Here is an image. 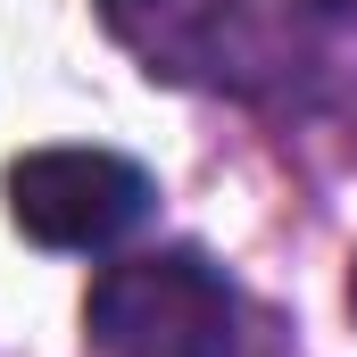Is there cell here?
Returning a JSON list of instances; mask_svg holds the SVG:
<instances>
[{
    "label": "cell",
    "instance_id": "cell-1",
    "mask_svg": "<svg viewBox=\"0 0 357 357\" xmlns=\"http://www.w3.org/2000/svg\"><path fill=\"white\" fill-rule=\"evenodd\" d=\"M84 333L100 357H233L241 291L208 250H133L91 282Z\"/></svg>",
    "mask_w": 357,
    "mask_h": 357
},
{
    "label": "cell",
    "instance_id": "cell-2",
    "mask_svg": "<svg viewBox=\"0 0 357 357\" xmlns=\"http://www.w3.org/2000/svg\"><path fill=\"white\" fill-rule=\"evenodd\" d=\"M100 25L183 91H258L274 67L266 17L250 0H100Z\"/></svg>",
    "mask_w": 357,
    "mask_h": 357
},
{
    "label": "cell",
    "instance_id": "cell-3",
    "mask_svg": "<svg viewBox=\"0 0 357 357\" xmlns=\"http://www.w3.org/2000/svg\"><path fill=\"white\" fill-rule=\"evenodd\" d=\"M158 183L116 150H25L8 167V225L42 250H116L142 233Z\"/></svg>",
    "mask_w": 357,
    "mask_h": 357
},
{
    "label": "cell",
    "instance_id": "cell-4",
    "mask_svg": "<svg viewBox=\"0 0 357 357\" xmlns=\"http://www.w3.org/2000/svg\"><path fill=\"white\" fill-rule=\"evenodd\" d=\"M299 8H324V17H333V8H357V0H299Z\"/></svg>",
    "mask_w": 357,
    "mask_h": 357
},
{
    "label": "cell",
    "instance_id": "cell-5",
    "mask_svg": "<svg viewBox=\"0 0 357 357\" xmlns=\"http://www.w3.org/2000/svg\"><path fill=\"white\" fill-rule=\"evenodd\" d=\"M349 307H357V266H349Z\"/></svg>",
    "mask_w": 357,
    "mask_h": 357
}]
</instances>
